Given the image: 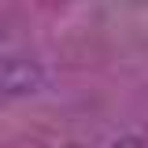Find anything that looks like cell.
I'll use <instances>...</instances> for the list:
<instances>
[{
    "label": "cell",
    "instance_id": "cell-2",
    "mask_svg": "<svg viewBox=\"0 0 148 148\" xmlns=\"http://www.w3.org/2000/svg\"><path fill=\"white\" fill-rule=\"evenodd\" d=\"M111 148H148V141H145V137H137V133H126V137H119Z\"/></svg>",
    "mask_w": 148,
    "mask_h": 148
},
{
    "label": "cell",
    "instance_id": "cell-3",
    "mask_svg": "<svg viewBox=\"0 0 148 148\" xmlns=\"http://www.w3.org/2000/svg\"><path fill=\"white\" fill-rule=\"evenodd\" d=\"M0 34H4V22H0Z\"/></svg>",
    "mask_w": 148,
    "mask_h": 148
},
{
    "label": "cell",
    "instance_id": "cell-1",
    "mask_svg": "<svg viewBox=\"0 0 148 148\" xmlns=\"http://www.w3.org/2000/svg\"><path fill=\"white\" fill-rule=\"evenodd\" d=\"M45 82H48V71H45L37 59L15 56V59H4V63H0V100L34 96V92L45 89Z\"/></svg>",
    "mask_w": 148,
    "mask_h": 148
}]
</instances>
